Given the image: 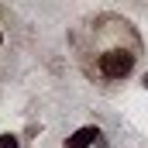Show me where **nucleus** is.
<instances>
[{
	"instance_id": "f03ea898",
	"label": "nucleus",
	"mask_w": 148,
	"mask_h": 148,
	"mask_svg": "<svg viewBox=\"0 0 148 148\" xmlns=\"http://www.w3.org/2000/svg\"><path fill=\"white\" fill-rule=\"evenodd\" d=\"M97 138H100V131H97V127H79L73 138L66 141V148H90Z\"/></svg>"
},
{
	"instance_id": "20e7f679",
	"label": "nucleus",
	"mask_w": 148,
	"mask_h": 148,
	"mask_svg": "<svg viewBox=\"0 0 148 148\" xmlns=\"http://www.w3.org/2000/svg\"><path fill=\"white\" fill-rule=\"evenodd\" d=\"M145 86H148V76H145Z\"/></svg>"
},
{
	"instance_id": "7ed1b4c3",
	"label": "nucleus",
	"mask_w": 148,
	"mask_h": 148,
	"mask_svg": "<svg viewBox=\"0 0 148 148\" xmlns=\"http://www.w3.org/2000/svg\"><path fill=\"white\" fill-rule=\"evenodd\" d=\"M0 148H17V138H10V134H3V138H0Z\"/></svg>"
},
{
	"instance_id": "f257e3e1",
	"label": "nucleus",
	"mask_w": 148,
	"mask_h": 148,
	"mask_svg": "<svg viewBox=\"0 0 148 148\" xmlns=\"http://www.w3.org/2000/svg\"><path fill=\"white\" fill-rule=\"evenodd\" d=\"M131 66H134V55L127 48H107L100 55V73L107 76V79H124V76L131 73Z\"/></svg>"
}]
</instances>
